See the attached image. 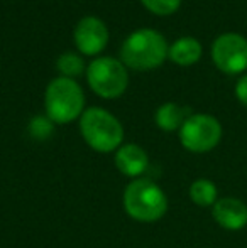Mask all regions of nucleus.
<instances>
[{"label":"nucleus","instance_id":"7ed1b4c3","mask_svg":"<svg viewBox=\"0 0 247 248\" xmlns=\"http://www.w3.org/2000/svg\"><path fill=\"white\" fill-rule=\"evenodd\" d=\"M80 132L85 142L100 154L114 152L124 140L122 124L110 111L92 107L80 117Z\"/></svg>","mask_w":247,"mask_h":248},{"label":"nucleus","instance_id":"20e7f679","mask_svg":"<svg viewBox=\"0 0 247 248\" xmlns=\"http://www.w3.org/2000/svg\"><path fill=\"white\" fill-rule=\"evenodd\" d=\"M44 107L46 115L54 124H69L83 115L85 107V95L83 90L75 79L60 78L53 79L48 85L46 95H44Z\"/></svg>","mask_w":247,"mask_h":248},{"label":"nucleus","instance_id":"1a4fd4ad","mask_svg":"<svg viewBox=\"0 0 247 248\" xmlns=\"http://www.w3.org/2000/svg\"><path fill=\"white\" fill-rule=\"evenodd\" d=\"M212 215L217 225L229 232H237L247 225V206L237 198H222L212 206Z\"/></svg>","mask_w":247,"mask_h":248},{"label":"nucleus","instance_id":"9b49d317","mask_svg":"<svg viewBox=\"0 0 247 248\" xmlns=\"http://www.w3.org/2000/svg\"><path fill=\"white\" fill-rule=\"evenodd\" d=\"M201 44L195 37L185 36L169 46L168 58L180 66H191L201 58Z\"/></svg>","mask_w":247,"mask_h":248},{"label":"nucleus","instance_id":"ddd939ff","mask_svg":"<svg viewBox=\"0 0 247 248\" xmlns=\"http://www.w3.org/2000/svg\"><path fill=\"white\" fill-rule=\"evenodd\" d=\"M217 194V186L210 179H197L190 186V199L200 208L214 206L218 201Z\"/></svg>","mask_w":247,"mask_h":248},{"label":"nucleus","instance_id":"423d86ee","mask_svg":"<svg viewBox=\"0 0 247 248\" xmlns=\"http://www.w3.org/2000/svg\"><path fill=\"white\" fill-rule=\"evenodd\" d=\"M222 139V125L208 113H193L180 128V140L186 150L193 154L210 152Z\"/></svg>","mask_w":247,"mask_h":248},{"label":"nucleus","instance_id":"f257e3e1","mask_svg":"<svg viewBox=\"0 0 247 248\" xmlns=\"http://www.w3.org/2000/svg\"><path fill=\"white\" fill-rule=\"evenodd\" d=\"M169 46L165 36L154 29H139L124 41L120 58L125 68L135 71L156 69L166 61Z\"/></svg>","mask_w":247,"mask_h":248},{"label":"nucleus","instance_id":"0eeeda50","mask_svg":"<svg viewBox=\"0 0 247 248\" xmlns=\"http://www.w3.org/2000/svg\"><path fill=\"white\" fill-rule=\"evenodd\" d=\"M212 59L225 75H239L247 69V39L237 32L220 34L212 44Z\"/></svg>","mask_w":247,"mask_h":248},{"label":"nucleus","instance_id":"f03ea898","mask_svg":"<svg viewBox=\"0 0 247 248\" xmlns=\"http://www.w3.org/2000/svg\"><path fill=\"white\" fill-rule=\"evenodd\" d=\"M124 208L139 223H154L168 211L165 191L151 179H134L124 191Z\"/></svg>","mask_w":247,"mask_h":248},{"label":"nucleus","instance_id":"4468645a","mask_svg":"<svg viewBox=\"0 0 247 248\" xmlns=\"http://www.w3.org/2000/svg\"><path fill=\"white\" fill-rule=\"evenodd\" d=\"M56 69L61 73V76L65 78H75V76H80L83 71H85V62L75 52H65L58 58L56 61Z\"/></svg>","mask_w":247,"mask_h":248},{"label":"nucleus","instance_id":"2eb2a0df","mask_svg":"<svg viewBox=\"0 0 247 248\" xmlns=\"http://www.w3.org/2000/svg\"><path fill=\"white\" fill-rule=\"evenodd\" d=\"M27 132L34 140H48L54 132V122L48 115H36L31 118L27 125Z\"/></svg>","mask_w":247,"mask_h":248},{"label":"nucleus","instance_id":"39448f33","mask_svg":"<svg viewBox=\"0 0 247 248\" xmlns=\"http://www.w3.org/2000/svg\"><path fill=\"white\" fill-rule=\"evenodd\" d=\"M86 79L93 92L107 100L119 98L129 85L127 68L115 58H97L86 68Z\"/></svg>","mask_w":247,"mask_h":248},{"label":"nucleus","instance_id":"9d476101","mask_svg":"<svg viewBox=\"0 0 247 248\" xmlns=\"http://www.w3.org/2000/svg\"><path fill=\"white\" fill-rule=\"evenodd\" d=\"M149 157L141 145L125 144L115 150V167L127 177H137L146 172Z\"/></svg>","mask_w":247,"mask_h":248},{"label":"nucleus","instance_id":"dca6fc26","mask_svg":"<svg viewBox=\"0 0 247 248\" xmlns=\"http://www.w3.org/2000/svg\"><path fill=\"white\" fill-rule=\"evenodd\" d=\"M142 5L156 16H171L181 5V0H141Z\"/></svg>","mask_w":247,"mask_h":248},{"label":"nucleus","instance_id":"f8f14e48","mask_svg":"<svg viewBox=\"0 0 247 248\" xmlns=\"http://www.w3.org/2000/svg\"><path fill=\"white\" fill-rule=\"evenodd\" d=\"M188 117H190V110H188V108H183V107H180L178 103L168 101V103L161 105V107L156 110L154 120H156V125H158L161 130L175 132L183 127V124L186 122Z\"/></svg>","mask_w":247,"mask_h":248},{"label":"nucleus","instance_id":"6e6552de","mask_svg":"<svg viewBox=\"0 0 247 248\" xmlns=\"http://www.w3.org/2000/svg\"><path fill=\"white\" fill-rule=\"evenodd\" d=\"M109 43V29L99 17H83L75 27V44L86 56L100 54Z\"/></svg>","mask_w":247,"mask_h":248},{"label":"nucleus","instance_id":"f3484780","mask_svg":"<svg viewBox=\"0 0 247 248\" xmlns=\"http://www.w3.org/2000/svg\"><path fill=\"white\" fill-rule=\"evenodd\" d=\"M235 96L244 107H247V75L239 78V81L235 83Z\"/></svg>","mask_w":247,"mask_h":248}]
</instances>
